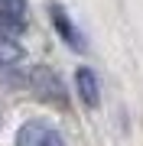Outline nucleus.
I'll return each mask as SVG.
<instances>
[{"label":"nucleus","mask_w":143,"mask_h":146,"mask_svg":"<svg viewBox=\"0 0 143 146\" xmlns=\"http://www.w3.org/2000/svg\"><path fill=\"white\" fill-rule=\"evenodd\" d=\"M29 88L36 94L39 101H46V104H55V107H69V94H65V84L59 81V75L52 68H33L29 72Z\"/></svg>","instance_id":"obj_1"},{"label":"nucleus","mask_w":143,"mask_h":146,"mask_svg":"<svg viewBox=\"0 0 143 146\" xmlns=\"http://www.w3.org/2000/svg\"><path fill=\"white\" fill-rule=\"evenodd\" d=\"M49 20H52L55 33H59V36H62L65 42H69V49H75V52H85V49H88L85 36H81V33H78V26L72 23V16L65 13V7H59V3H49Z\"/></svg>","instance_id":"obj_3"},{"label":"nucleus","mask_w":143,"mask_h":146,"mask_svg":"<svg viewBox=\"0 0 143 146\" xmlns=\"http://www.w3.org/2000/svg\"><path fill=\"white\" fill-rule=\"evenodd\" d=\"M0 16L26 20V0H0Z\"/></svg>","instance_id":"obj_5"},{"label":"nucleus","mask_w":143,"mask_h":146,"mask_svg":"<svg viewBox=\"0 0 143 146\" xmlns=\"http://www.w3.org/2000/svg\"><path fill=\"white\" fill-rule=\"evenodd\" d=\"M75 88H78V98H81V104L94 110L101 104V88H98V75L91 72V68L81 65L78 72H75Z\"/></svg>","instance_id":"obj_4"},{"label":"nucleus","mask_w":143,"mask_h":146,"mask_svg":"<svg viewBox=\"0 0 143 146\" xmlns=\"http://www.w3.org/2000/svg\"><path fill=\"white\" fill-rule=\"evenodd\" d=\"M16 146H65L62 133L43 120H26L16 133Z\"/></svg>","instance_id":"obj_2"}]
</instances>
